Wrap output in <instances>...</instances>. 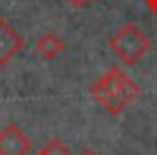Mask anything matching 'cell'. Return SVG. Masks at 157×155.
<instances>
[{
    "label": "cell",
    "instance_id": "6da1fadb",
    "mask_svg": "<svg viewBox=\"0 0 157 155\" xmlns=\"http://www.w3.org/2000/svg\"><path fill=\"white\" fill-rule=\"evenodd\" d=\"M93 99L110 114H121L129 103H133L140 95L138 82H133L118 67H110L99 76V80L90 88Z\"/></svg>",
    "mask_w": 157,
    "mask_h": 155
},
{
    "label": "cell",
    "instance_id": "7a4b0ae2",
    "mask_svg": "<svg viewBox=\"0 0 157 155\" xmlns=\"http://www.w3.org/2000/svg\"><path fill=\"white\" fill-rule=\"evenodd\" d=\"M110 50L125 63V65H136L140 63L148 50H151V41L146 37V33L136 26V24H125L121 26L112 37H110Z\"/></svg>",
    "mask_w": 157,
    "mask_h": 155
},
{
    "label": "cell",
    "instance_id": "3957f363",
    "mask_svg": "<svg viewBox=\"0 0 157 155\" xmlns=\"http://www.w3.org/2000/svg\"><path fill=\"white\" fill-rule=\"evenodd\" d=\"M33 151V140L15 123L0 129V155H28Z\"/></svg>",
    "mask_w": 157,
    "mask_h": 155
},
{
    "label": "cell",
    "instance_id": "277c9868",
    "mask_svg": "<svg viewBox=\"0 0 157 155\" xmlns=\"http://www.w3.org/2000/svg\"><path fill=\"white\" fill-rule=\"evenodd\" d=\"M22 45H24V37L5 17H0V67L7 65L15 54H20Z\"/></svg>",
    "mask_w": 157,
    "mask_h": 155
},
{
    "label": "cell",
    "instance_id": "5b68a950",
    "mask_svg": "<svg viewBox=\"0 0 157 155\" xmlns=\"http://www.w3.org/2000/svg\"><path fill=\"white\" fill-rule=\"evenodd\" d=\"M35 50H37V54H39L41 58H45V60H54V58L65 50V43H63V39H60L58 35H54V33H45V35H41V37L37 39Z\"/></svg>",
    "mask_w": 157,
    "mask_h": 155
},
{
    "label": "cell",
    "instance_id": "8992f818",
    "mask_svg": "<svg viewBox=\"0 0 157 155\" xmlns=\"http://www.w3.org/2000/svg\"><path fill=\"white\" fill-rule=\"evenodd\" d=\"M41 153H43V155H71V153H69V149H67L58 138L50 140V142L41 149Z\"/></svg>",
    "mask_w": 157,
    "mask_h": 155
},
{
    "label": "cell",
    "instance_id": "52a82bcc",
    "mask_svg": "<svg viewBox=\"0 0 157 155\" xmlns=\"http://www.w3.org/2000/svg\"><path fill=\"white\" fill-rule=\"evenodd\" d=\"M67 2H69L71 7H78V9H82V7H88V2H90V0H67Z\"/></svg>",
    "mask_w": 157,
    "mask_h": 155
},
{
    "label": "cell",
    "instance_id": "ba28073f",
    "mask_svg": "<svg viewBox=\"0 0 157 155\" xmlns=\"http://www.w3.org/2000/svg\"><path fill=\"white\" fill-rule=\"evenodd\" d=\"M146 7L151 9V13L157 15V0H146Z\"/></svg>",
    "mask_w": 157,
    "mask_h": 155
},
{
    "label": "cell",
    "instance_id": "9c48e42d",
    "mask_svg": "<svg viewBox=\"0 0 157 155\" xmlns=\"http://www.w3.org/2000/svg\"><path fill=\"white\" fill-rule=\"evenodd\" d=\"M78 155H99V153H97L95 149H84V151H80Z\"/></svg>",
    "mask_w": 157,
    "mask_h": 155
},
{
    "label": "cell",
    "instance_id": "30bf717a",
    "mask_svg": "<svg viewBox=\"0 0 157 155\" xmlns=\"http://www.w3.org/2000/svg\"><path fill=\"white\" fill-rule=\"evenodd\" d=\"M37 155H43V153H41V151H39V153H37Z\"/></svg>",
    "mask_w": 157,
    "mask_h": 155
}]
</instances>
